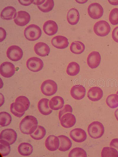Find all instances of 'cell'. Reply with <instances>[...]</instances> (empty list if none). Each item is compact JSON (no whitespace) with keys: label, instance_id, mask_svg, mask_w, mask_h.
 <instances>
[{"label":"cell","instance_id":"cell-1","mask_svg":"<svg viewBox=\"0 0 118 157\" xmlns=\"http://www.w3.org/2000/svg\"><path fill=\"white\" fill-rule=\"evenodd\" d=\"M38 127V121L34 116L28 115L25 116L19 124L20 131L23 134H30L33 133Z\"/></svg>","mask_w":118,"mask_h":157},{"label":"cell","instance_id":"cell-2","mask_svg":"<svg viewBox=\"0 0 118 157\" xmlns=\"http://www.w3.org/2000/svg\"><path fill=\"white\" fill-rule=\"evenodd\" d=\"M87 132L90 137L94 139L101 137L104 132V128L103 124L98 121H94L88 125Z\"/></svg>","mask_w":118,"mask_h":157},{"label":"cell","instance_id":"cell-3","mask_svg":"<svg viewBox=\"0 0 118 157\" xmlns=\"http://www.w3.org/2000/svg\"><path fill=\"white\" fill-rule=\"evenodd\" d=\"M42 31L40 28L35 24L27 26L24 31V35L26 39L30 41H35L41 36Z\"/></svg>","mask_w":118,"mask_h":157},{"label":"cell","instance_id":"cell-4","mask_svg":"<svg viewBox=\"0 0 118 157\" xmlns=\"http://www.w3.org/2000/svg\"><path fill=\"white\" fill-rule=\"evenodd\" d=\"M40 90L42 93L47 96H51L56 93L58 90L57 85L54 81L47 79L41 84Z\"/></svg>","mask_w":118,"mask_h":157},{"label":"cell","instance_id":"cell-5","mask_svg":"<svg viewBox=\"0 0 118 157\" xmlns=\"http://www.w3.org/2000/svg\"><path fill=\"white\" fill-rule=\"evenodd\" d=\"M94 33L98 36L104 37L107 36L111 30L110 26L105 21L100 20L96 22L93 27Z\"/></svg>","mask_w":118,"mask_h":157},{"label":"cell","instance_id":"cell-6","mask_svg":"<svg viewBox=\"0 0 118 157\" xmlns=\"http://www.w3.org/2000/svg\"><path fill=\"white\" fill-rule=\"evenodd\" d=\"M30 102L26 97L21 96L16 99L14 103V106L15 110L19 113H25L30 106Z\"/></svg>","mask_w":118,"mask_h":157},{"label":"cell","instance_id":"cell-7","mask_svg":"<svg viewBox=\"0 0 118 157\" xmlns=\"http://www.w3.org/2000/svg\"><path fill=\"white\" fill-rule=\"evenodd\" d=\"M87 10L89 16L94 19L101 18L104 13L102 7L97 3H94L90 4L88 7Z\"/></svg>","mask_w":118,"mask_h":157},{"label":"cell","instance_id":"cell-8","mask_svg":"<svg viewBox=\"0 0 118 157\" xmlns=\"http://www.w3.org/2000/svg\"><path fill=\"white\" fill-rule=\"evenodd\" d=\"M6 54L7 57L11 61H16L20 60L23 56L22 49L17 45H12L7 49Z\"/></svg>","mask_w":118,"mask_h":157},{"label":"cell","instance_id":"cell-9","mask_svg":"<svg viewBox=\"0 0 118 157\" xmlns=\"http://www.w3.org/2000/svg\"><path fill=\"white\" fill-rule=\"evenodd\" d=\"M26 65L27 69L33 72H37L41 70L44 66V63L40 58L33 57L27 61Z\"/></svg>","mask_w":118,"mask_h":157},{"label":"cell","instance_id":"cell-10","mask_svg":"<svg viewBox=\"0 0 118 157\" xmlns=\"http://www.w3.org/2000/svg\"><path fill=\"white\" fill-rule=\"evenodd\" d=\"M15 71L14 65L10 62H4L0 65V73L4 77L9 78L12 77L15 74Z\"/></svg>","mask_w":118,"mask_h":157},{"label":"cell","instance_id":"cell-11","mask_svg":"<svg viewBox=\"0 0 118 157\" xmlns=\"http://www.w3.org/2000/svg\"><path fill=\"white\" fill-rule=\"evenodd\" d=\"M101 61V56L99 52L93 51L88 55L87 63L88 66L91 69L97 68L99 65Z\"/></svg>","mask_w":118,"mask_h":157},{"label":"cell","instance_id":"cell-12","mask_svg":"<svg viewBox=\"0 0 118 157\" xmlns=\"http://www.w3.org/2000/svg\"><path fill=\"white\" fill-rule=\"evenodd\" d=\"M30 20V16L27 12L20 11L17 13L16 16L14 21L17 25L24 26L28 24Z\"/></svg>","mask_w":118,"mask_h":157},{"label":"cell","instance_id":"cell-13","mask_svg":"<svg viewBox=\"0 0 118 157\" xmlns=\"http://www.w3.org/2000/svg\"><path fill=\"white\" fill-rule=\"evenodd\" d=\"M17 135L16 131L12 128H7L2 131L0 134V139L5 140L10 145L16 141Z\"/></svg>","mask_w":118,"mask_h":157},{"label":"cell","instance_id":"cell-14","mask_svg":"<svg viewBox=\"0 0 118 157\" xmlns=\"http://www.w3.org/2000/svg\"><path fill=\"white\" fill-rule=\"evenodd\" d=\"M69 136L74 141L77 143L83 142L87 138V134L85 131L79 128L72 129L70 132Z\"/></svg>","mask_w":118,"mask_h":157},{"label":"cell","instance_id":"cell-15","mask_svg":"<svg viewBox=\"0 0 118 157\" xmlns=\"http://www.w3.org/2000/svg\"><path fill=\"white\" fill-rule=\"evenodd\" d=\"M61 125L65 128H69L75 124L76 119L75 116L71 113L64 114L60 120Z\"/></svg>","mask_w":118,"mask_h":157},{"label":"cell","instance_id":"cell-16","mask_svg":"<svg viewBox=\"0 0 118 157\" xmlns=\"http://www.w3.org/2000/svg\"><path fill=\"white\" fill-rule=\"evenodd\" d=\"M45 145L46 148L49 151H53L56 150L60 146L59 138L54 135L49 136L46 139Z\"/></svg>","mask_w":118,"mask_h":157},{"label":"cell","instance_id":"cell-17","mask_svg":"<svg viewBox=\"0 0 118 157\" xmlns=\"http://www.w3.org/2000/svg\"><path fill=\"white\" fill-rule=\"evenodd\" d=\"M51 43L54 47L60 49L66 48L69 44L67 38L61 35H58L53 37L51 40Z\"/></svg>","mask_w":118,"mask_h":157},{"label":"cell","instance_id":"cell-18","mask_svg":"<svg viewBox=\"0 0 118 157\" xmlns=\"http://www.w3.org/2000/svg\"><path fill=\"white\" fill-rule=\"evenodd\" d=\"M86 94V88L82 85L73 86L70 90L71 96L75 100L82 99L84 97Z\"/></svg>","mask_w":118,"mask_h":157},{"label":"cell","instance_id":"cell-19","mask_svg":"<svg viewBox=\"0 0 118 157\" xmlns=\"http://www.w3.org/2000/svg\"><path fill=\"white\" fill-rule=\"evenodd\" d=\"M103 91L101 88L95 86L92 87L89 89L87 96L90 100L95 102L100 100L103 96Z\"/></svg>","mask_w":118,"mask_h":157},{"label":"cell","instance_id":"cell-20","mask_svg":"<svg viewBox=\"0 0 118 157\" xmlns=\"http://www.w3.org/2000/svg\"><path fill=\"white\" fill-rule=\"evenodd\" d=\"M58 29L57 23L55 21L51 20H49L45 21L43 26L44 32L49 36L55 34L57 32Z\"/></svg>","mask_w":118,"mask_h":157},{"label":"cell","instance_id":"cell-21","mask_svg":"<svg viewBox=\"0 0 118 157\" xmlns=\"http://www.w3.org/2000/svg\"><path fill=\"white\" fill-rule=\"evenodd\" d=\"M34 49L35 53L41 57L48 56L50 51L49 46L45 43L41 42L36 43Z\"/></svg>","mask_w":118,"mask_h":157},{"label":"cell","instance_id":"cell-22","mask_svg":"<svg viewBox=\"0 0 118 157\" xmlns=\"http://www.w3.org/2000/svg\"><path fill=\"white\" fill-rule=\"evenodd\" d=\"M17 14L15 9L13 6H9L5 7L2 10L0 16L4 20H10L14 19Z\"/></svg>","mask_w":118,"mask_h":157},{"label":"cell","instance_id":"cell-23","mask_svg":"<svg viewBox=\"0 0 118 157\" xmlns=\"http://www.w3.org/2000/svg\"><path fill=\"white\" fill-rule=\"evenodd\" d=\"M49 100L46 98H42L39 101L37 104L38 109L40 113L45 116L50 114L53 111L49 106Z\"/></svg>","mask_w":118,"mask_h":157},{"label":"cell","instance_id":"cell-24","mask_svg":"<svg viewBox=\"0 0 118 157\" xmlns=\"http://www.w3.org/2000/svg\"><path fill=\"white\" fill-rule=\"evenodd\" d=\"M64 104V100L62 97L55 96L52 98L50 101L49 106L51 109L56 111L63 108Z\"/></svg>","mask_w":118,"mask_h":157},{"label":"cell","instance_id":"cell-25","mask_svg":"<svg viewBox=\"0 0 118 157\" xmlns=\"http://www.w3.org/2000/svg\"><path fill=\"white\" fill-rule=\"evenodd\" d=\"M80 15L78 11L75 8H72L69 10L67 15V19L68 23L71 25H76L78 22Z\"/></svg>","mask_w":118,"mask_h":157},{"label":"cell","instance_id":"cell-26","mask_svg":"<svg viewBox=\"0 0 118 157\" xmlns=\"http://www.w3.org/2000/svg\"><path fill=\"white\" fill-rule=\"evenodd\" d=\"M58 137L60 141L59 150L62 152H65L68 150L72 145L71 140L68 137L64 135H60Z\"/></svg>","mask_w":118,"mask_h":157},{"label":"cell","instance_id":"cell-27","mask_svg":"<svg viewBox=\"0 0 118 157\" xmlns=\"http://www.w3.org/2000/svg\"><path fill=\"white\" fill-rule=\"evenodd\" d=\"M18 151L19 154L24 156L30 155L33 151V148L30 143L23 142L20 143L18 147Z\"/></svg>","mask_w":118,"mask_h":157},{"label":"cell","instance_id":"cell-28","mask_svg":"<svg viewBox=\"0 0 118 157\" xmlns=\"http://www.w3.org/2000/svg\"><path fill=\"white\" fill-rule=\"evenodd\" d=\"M85 49V46L82 42L76 41L72 42L70 47L71 51L73 54H79L82 53Z\"/></svg>","mask_w":118,"mask_h":157},{"label":"cell","instance_id":"cell-29","mask_svg":"<svg viewBox=\"0 0 118 157\" xmlns=\"http://www.w3.org/2000/svg\"><path fill=\"white\" fill-rule=\"evenodd\" d=\"M80 71V67L76 62L72 61L67 66L66 72L70 76H74L77 75Z\"/></svg>","mask_w":118,"mask_h":157},{"label":"cell","instance_id":"cell-30","mask_svg":"<svg viewBox=\"0 0 118 157\" xmlns=\"http://www.w3.org/2000/svg\"><path fill=\"white\" fill-rule=\"evenodd\" d=\"M46 134V131L45 128L41 126H38L36 130L30 136L32 139L39 140L42 139Z\"/></svg>","mask_w":118,"mask_h":157},{"label":"cell","instance_id":"cell-31","mask_svg":"<svg viewBox=\"0 0 118 157\" xmlns=\"http://www.w3.org/2000/svg\"><path fill=\"white\" fill-rule=\"evenodd\" d=\"M101 156L102 157H118V151L113 147H105L102 150Z\"/></svg>","mask_w":118,"mask_h":157},{"label":"cell","instance_id":"cell-32","mask_svg":"<svg viewBox=\"0 0 118 157\" xmlns=\"http://www.w3.org/2000/svg\"><path fill=\"white\" fill-rule=\"evenodd\" d=\"M106 102L107 105L111 108L118 107V94H112L109 95L106 98Z\"/></svg>","mask_w":118,"mask_h":157},{"label":"cell","instance_id":"cell-33","mask_svg":"<svg viewBox=\"0 0 118 157\" xmlns=\"http://www.w3.org/2000/svg\"><path fill=\"white\" fill-rule=\"evenodd\" d=\"M12 121L11 115L8 113L2 111L0 113V125L2 127L9 126Z\"/></svg>","mask_w":118,"mask_h":157},{"label":"cell","instance_id":"cell-34","mask_svg":"<svg viewBox=\"0 0 118 157\" xmlns=\"http://www.w3.org/2000/svg\"><path fill=\"white\" fill-rule=\"evenodd\" d=\"M39 9L42 12L47 13L50 11L54 6V2L53 0H45L40 5L37 6Z\"/></svg>","mask_w":118,"mask_h":157},{"label":"cell","instance_id":"cell-35","mask_svg":"<svg viewBox=\"0 0 118 157\" xmlns=\"http://www.w3.org/2000/svg\"><path fill=\"white\" fill-rule=\"evenodd\" d=\"M0 143L1 154L3 156H6L10 153V145L7 141L3 139H0Z\"/></svg>","mask_w":118,"mask_h":157},{"label":"cell","instance_id":"cell-36","mask_svg":"<svg viewBox=\"0 0 118 157\" xmlns=\"http://www.w3.org/2000/svg\"><path fill=\"white\" fill-rule=\"evenodd\" d=\"M86 151L80 147H76L72 149L68 155L69 157H86Z\"/></svg>","mask_w":118,"mask_h":157},{"label":"cell","instance_id":"cell-37","mask_svg":"<svg viewBox=\"0 0 118 157\" xmlns=\"http://www.w3.org/2000/svg\"><path fill=\"white\" fill-rule=\"evenodd\" d=\"M109 20L113 25L118 24V8H114L112 10L109 14Z\"/></svg>","mask_w":118,"mask_h":157},{"label":"cell","instance_id":"cell-38","mask_svg":"<svg viewBox=\"0 0 118 157\" xmlns=\"http://www.w3.org/2000/svg\"><path fill=\"white\" fill-rule=\"evenodd\" d=\"M73 109L71 106L69 104H65L59 111L58 118L60 120L61 117L67 113H72Z\"/></svg>","mask_w":118,"mask_h":157},{"label":"cell","instance_id":"cell-39","mask_svg":"<svg viewBox=\"0 0 118 157\" xmlns=\"http://www.w3.org/2000/svg\"><path fill=\"white\" fill-rule=\"evenodd\" d=\"M10 110L11 113L15 116L20 118L22 117L24 114L25 113H19L17 111L14 109V103H12L10 105Z\"/></svg>","mask_w":118,"mask_h":157},{"label":"cell","instance_id":"cell-40","mask_svg":"<svg viewBox=\"0 0 118 157\" xmlns=\"http://www.w3.org/2000/svg\"><path fill=\"white\" fill-rule=\"evenodd\" d=\"M112 37L115 42L118 43V26L115 27L113 30Z\"/></svg>","mask_w":118,"mask_h":157},{"label":"cell","instance_id":"cell-41","mask_svg":"<svg viewBox=\"0 0 118 157\" xmlns=\"http://www.w3.org/2000/svg\"><path fill=\"white\" fill-rule=\"evenodd\" d=\"M110 146L116 149L118 151V138H114L112 140L109 145Z\"/></svg>","mask_w":118,"mask_h":157},{"label":"cell","instance_id":"cell-42","mask_svg":"<svg viewBox=\"0 0 118 157\" xmlns=\"http://www.w3.org/2000/svg\"><path fill=\"white\" fill-rule=\"evenodd\" d=\"M0 41L1 42L4 40L6 35V33L5 30L1 27H0Z\"/></svg>","mask_w":118,"mask_h":157},{"label":"cell","instance_id":"cell-43","mask_svg":"<svg viewBox=\"0 0 118 157\" xmlns=\"http://www.w3.org/2000/svg\"><path fill=\"white\" fill-rule=\"evenodd\" d=\"M19 2L21 4L25 6H28L33 3L34 0H18Z\"/></svg>","mask_w":118,"mask_h":157},{"label":"cell","instance_id":"cell-44","mask_svg":"<svg viewBox=\"0 0 118 157\" xmlns=\"http://www.w3.org/2000/svg\"><path fill=\"white\" fill-rule=\"evenodd\" d=\"M110 4L114 5H118V0H108Z\"/></svg>","mask_w":118,"mask_h":157},{"label":"cell","instance_id":"cell-45","mask_svg":"<svg viewBox=\"0 0 118 157\" xmlns=\"http://www.w3.org/2000/svg\"><path fill=\"white\" fill-rule=\"evenodd\" d=\"M114 114L116 119L118 121V108L115 111Z\"/></svg>","mask_w":118,"mask_h":157},{"label":"cell","instance_id":"cell-46","mask_svg":"<svg viewBox=\"0 0 118 157\" xmlns=\"http://www.w3.org/2000/svg\"><path fill=\"white\" fill-rule=\"evenodd\" d=\"M116 94H118V91L117 92Z\"/></svg>","mask_w":118,"mask_h":157}]
</instances>
